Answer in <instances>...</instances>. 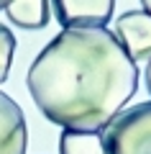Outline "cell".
<instances>
[{
  "mask_svg": "<svg viewBox=\"0 0 151 154\" xmlns=\"http://www.w3.org/2000/svg\"><path fill=\"white\" fill-rule=\"evenodd\" d=\"M26 85L51 123L103 131L136 95L138 67L105 26L64 28L33 59Z\"/></svg>",
  "mask_w": 151,
  "mask_h": 154,
  "instance_id": "1",
  "label": "cell"
},
{
  "mask_svg": "<svg viewBox=\"0 0 151 154\" xmlns=\"http://www.w3.org/2000/svg\"><path fill=\"white\" fill-rule=\"evenodd\" d=\"M103 136L105 154H151V100L120 110Z\"/></svg>",
  "mask_w": 151,
  "mask_h": 154,
  "instance_id": "2",
  "label": "cell"
},
{
  "mask_svg": "<svg viewBox=\"0 0 151 154\" xmlns=\"http://www.w3.org/2000/svg\"><path fill=\"white\" fill-rule=\"evenodd\" d=\"M51 8L64 28L108 26L115 0H51Z\"/></svg>",
  "mask_w": 151,
  "mask_h": 154,
  "instance_id": "3",
  "label": "cell"
},
{
  "mask_svg": "<svg viewBox=\"0 0 151 154\" xmlns=\"http://www.w3.org/2000/svg\"><path fill=\"white\" fill-rule=\"evenodd\" d=\"M113 33L133 62L151 59V13L125 11L123 16L115 18Z\"/></svg>",
  "mask_w": 151,
  "mask_h": 154,
  "instance_id": "4",
  "label": "cell"
},
{
  "mask_svg": "<svg viewBox=\"0 0 151 154\" xmlns=\"http://www.w3.org/2000/svg\"><path fill=\"white\" fill-rule=\"evenodd\" d=\"M28 128L21 105L0 90V154H26Z\"/></svg>",
  "mask_w": 151,
  "mask_h": 154,
  "instance_id": "5",
  "label": "cell"
},
{
  "mask_svg": "<svg viewBox=\"0 0 151 154\" xmlns=\"http://www.w3.org/2000/svg\"><path fill=\"white\" fill-rule=\"evenodd\" d=\"M3 11L11 18V23L36 31L46 28L51 21V0H8Z\"/></svg>",
  "mask_w": 151,
  "mask_h": 154,
  "instance_id": "6",
  "label": "cell"
},
{
  "mask_svg": "<svg viewBox=\"0 0 151 154\" xmlns=\"http://www.w3.org/2000/svg\"><path fill=\"white\" fill-rule=\"evenodd\" d=\"M59 154H105L103 131L64 128L59 136Z\"/></svg>",
  "mask_w": 151,
  "mask_h": 154,
  "instance_id": "7",
  "label": "cell"
},
{
  "mask_svg": "<svg viewBox=\"0 0 151 154\" xmlns=\"http://www.w3.org/2000/svg\"><path fill=\"white\" fill-rule=\"evenodd\" d=\"M13 54H16V36L8 26L0 23V85L8 80V72L13 64Z\"/></svg>",
  "mask_w": 151,
  "mask_h": 154,
  "instance_id": "8",
  "label": "cell"
},
{
  "mask_svg": "<svg viewBox=\"0 0 151 154\" xmlns=\"http://www.w3.org/2000/svg\"><path fill=\"white\" fill-rule=\"evenodd\" d=\"M146 88H149V93H151V59H149V64H146Z\"/></svg>",
  "mask_w": 151,
  "mask_h": 154,
  "instance_id": "9",
  "label": "cell"
},
{
  "mask_svg": "<svg viewBox=\"0 0 151 154\" xmlns=\"http://www.w3.org/2000/svg\"><path fill=\"white\" fill-rule=\"evenodd\" d=\"M141 5H143L146 13H151V0H141Z\"/></svg>",
  "mask_w": 151,
  "mask_h": 154,
  "instance_id": "10",
  "label": "cell"
},
{
  "mask_svg": "<svg viewBox=\"0 0 151 154\" xmlns=\"http://www.w3.org/2000/svg\"><path fill=\"white\" fill-rule=\"evenodd\" d=\"M5 3H8V0H0V11H3V8H5Z\"/></svg>",
  "mask_w": 151,
  "mask_h": 154,
  "instance_id": "11",
  "label": "cell"
}]
</instances>
